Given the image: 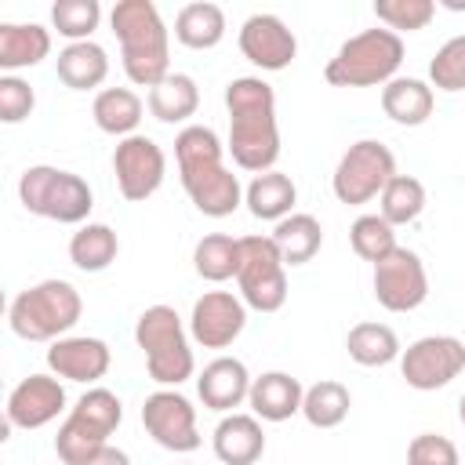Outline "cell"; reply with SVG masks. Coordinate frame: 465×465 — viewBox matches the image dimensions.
I'll use <instances>...</instances> for the list:
<instances>
[{
	"label": "cell",
	"instance_id": "cell-38",
	"mask_svg": "<svg viewBox=\"0 0 465 465\" xmlns=\"http://www.w3.org/2000/svg\"><path fill=\"white\" fill-rule=\"evenodd\" d=\"M429 80L436 91H465V33L461 36H450L429 62Z\"/></svg>",
	"mask_w": 465,
	"mask_h": 465
},
{
	"label": "cell",
	"instance_id": "cell-7",
	"mask_svg": "<svg viewBox=\"0 0 465 465\" xmlns=\"http://www.w3.org/2000/svg\"><path fill=\"white\" fill-rule=\"evenodd\" d=\"M120 421H124L120 396L94 385L76 400V407L62 421V429L54 436V454L65 465H87L102 447H109V436L116 432Z\"/></svg>",
	"mask_w": 465,
	"mask_h": 465
},
{
	"label": "cell",
	"instance_id": "cell-26",
	"mask_svg": "<svg viewBox=\"0 0 465 465\" xmlns=\"http://www.w3.org/2000/svg\"><path fill=\"white\" fill-rule=\"evenodd\" d=\"M225 36V11L211 0L185 4L174 18V40L189 51H211Z\"/></svg>",
	"mask_w": 465,
	"mask_h": 465
},
{
	"label": "cell",
	"instance_id": "cell-22",
	"mask_svg": "<svg viewBox=\"0 0 465 465\" xmlns=\"http://www.w3.org/2000/svg\"><path fill=\"white\" fill-rule=\"evenodd\" d=\"M54 73L69 91H91L102 87L109 76V54L102 44L94 40H80V44H65L54 58Z\"/></svg>",
	"mask_w": 465,
	"mask_h": 465
},
{
	"label": "cell",
	"instance_id": "cell-20",
	"mask_svg": "<svg viewBox=\"0 0 465 465\" xmlns=\"http://www.w3.org/2000/svg\"><path fill=\"white\" fill-rule=\"evenodd\" d=\"M302 400H305V389L294 374L287 371H265L251 381V414L258 421H287L294 414H302Z\"/></svg>",
	"mask_w": 465,
	"mask_h": 465
},
{
	"label": "cell",
	"instance_id": "cell-14",
	"mask_svg": "<svg viewBox=\"0 0 465 465\" xmlns=\"http://www.w3.org/2000/svg\"><path fill=\"white\" fill-rule=\"evenodd\" d=\"M374 298L389 312H411L429 298V276L411 247H396L374 265Z\"/></svg>",
	"mask_w": 465,
	"mask_h": 465
},
{
	"label": "cell",
	"instance_id": "cell-6",
	"mask_svg": "<svg viewBox=\"0 0 465 465\" xmlns=\"http://www.w3.org/2000/svg\"><path fill=\"white\" fill-rule=\"evenodd\" d=\"M134 341L145 352V371L156 385H182L185 378H193V345L182 316L171 305H149L134 323Z\"/></svg>",
	"mask_w": 465,
	"mask_h": 465
},
{
	"label": "cell",
	"instance_id": "cell-9",
	"mask_svg": "<svg viewBox=\"0 0 465 465\" xmlns=\"http://www.w3.org/2000/svg\"><path fill=\"white\" fill-rule=\"evenodd\" d=\"M392 178H396L392 149L378 138H360L341 153L334 178H331V189H334L338 203L360 207V203H371L374 196H381V189Z\"/></svg>",
	"mask_w": 465,
	"mask_h": 465
},
{
	"label": "cell",
	"instance_id": "cell-11",
	"mask_svg": "<svg viewBox=\"0 0 465 465\" xmlns=\"http://www.w3.org/2000/svg\"><path fill=\"white\" fill-rule=\"evenodd\" d=\"M465 371V341L454 334H425L400 352V374L418 392H436Z\"/></svg>",
	"mask_w": 465,
	"mask_h": 465
},
{
	"label": "cell",
	"instance_id": "cell-8",
	"mask_svg": "<svg viewBox=\"0 0 465 465\" xmlns=\"http://www.w3.org/2000/svg\"><path fill=\"white\" fill-rule=\"evenodd\" d=\"M18 200L29 214L36 218H51L58 225H84L91 207H94V193L91 185L62 167H25L18 178Z\"/></svg>",
	"mask_w": 465,
	"mask_h": 465
},
{
	"label": "cell",
	"instance_id": "cell-27",
	"mask_svg": "<svg viewBox=\"0 0 465 465\" xmlns=\"http://www.w3.org/2000/svg\"><path fill=\"white\" fill-rule=\"evenodd\" d=\"M142 109L145 105L131 87H105V91L94 94L91 116H94L98 131H105L113 138H131V134H138Z\"/></svg>",
	"mask_w": 465,
	"mask_h": 465
},
{
	"label": "cell",
	"instance_id": "cell-2",
	"mask_svg": "<svg viewBox=\"0 0 465 465\" xmlns=\"http://www.w3.org/2000/svg\"><path fill=\"white\" fill-rule=\"evenodd\" d=\"M222 142L211 127L189 124L174 138V160L182 174V189L193 200V207L207 218H229L243 203L240 178L222 163Z\"/></svg>",
	"mask_w": 465,
	"mask_h": 465
},
{
	"label": "cell",
	"instance_id": "cell-35",
	"mask_svg": "<svg viewBox=\"0 0 465 465\" xmlns=\"http://www.w3.org/2000/svg\"><path fill=\"white\" fill-rule=\"evenodd\" d=\"M349 243H352V251L363 258V262H371V265H378L381 258H389L400 243H396V229L381 218V214H360L356 222H352V229H349Z\"/></svg>",
	"mask_w": 465,
	"mask_h": 465
},
{
	"label": "cell",
	"instance_id": "cell-39",
	"mask_svg": "<svg viewBox=\"0 0 465 465\" xmlns=\"http://www.w3.org/2000/svg\"><path fill=\"white\" fill-rule=\"evenodd\" d=\"M36 105V94L33 87L22 80V76H11L4 73L0 76V120L4 124H22Z\"/></svg>",
	"mask_w": 465,
	"mask_h": 465
},
{
	"label": "cell",
	"instance_id": "cell-13",
	"mask_svg": "<svg viewBox=\"0 0 465 465\" xmlns=\"http://www.w3.org/2000/svg\"><path fill=\"white\" fill-rule=\"evenodd\" d=\"M142 425L145 432L174 454H189L200 447V432H196V407L174 392V389H156L153 396H145L142 403Z\"/></svg>",
	"mask_w": 465,
	"mask_h": 465
},
{
	"label": "cell",
	"instance_id": "cell-31",
	"mask_svg": "<svg viewBox=\"0 0 465 465\" xmlns=\"http://www.w3.org/2000/svg\"><path fill=\"white\" fill-rule=\"evenodd\" d=\"M345 349L360 367H385V363L400 360V352H403L396 331L389 323H374V320L356 323L345 338Z\"/></svg>",
	"mask_w": 465,
	"mask_h": 465
},
{
	"label": "cell",
	"instance_id": "cell-3",
	"mask_svg": "<svg viewBox=\"0 0 465 465\" xmlns=\"http://www.w3.org/2000/svg\"><path fill=\"white\" fill-rule=\"evenodd\" d=\"M109 25L120 40L124 73L131 84L153 91L163 76H171V33L153 0H120L109 11Z\"/></svg>",
	"mask_w": 465,
	"mask_h": 465
},
{
	"label": "cell",
	"instance_id": "cell-18",
	"mask_svg": "<svg viewBox=\"0 0 465 465\" xmlns=\"http://www.w3.org/2000/svg\"><path fill=\"white\" fill-rule=\"evenodd\" d=\"M109 363H113L109 345H105L102 338H87V334H65V338H58V341H51V349H47V367H51V374H58V378H65V381H84V385H91V381L105 378Z\"/></svg>",
	"mask_w": 465,
	"mask_h": 465
},
{
	"label": "cell",
	"instance_id": "cell-34",
	"mask_svg": "<svg viewBox=\"0 0 465 465\" xmlns=\"http://www.w3.org/2000/svg\"><path fill=\"white\" fill-rule=\"evenodd\" d=\"M381 218L396 229V225H411L421 211H425V185L414 174H396L385 189H381Z\"/></svg>",
	"mask_w": 465,
	"mask_h": 465
},
{
	"label": "cell",
	"instance_id": "cell-1",
	"mask_svg": "<svg viewBox=\"0 0 465 465\" xmlns=\"http://www.w3.org/2000/svg\"><path fill=\"white\" fill-rule=\"evenodd\" d=\"M229 109V153L240 171L265 174L280 160L276 94L262 76H236L225 84Z\"/></svg>",
	"mask_w": 465,
	"mask_h": 465
},
{
	"label": "cell",
	"instance_id": "cell-19",
	"mask_svg": "<svg viewBox=\"0 0 465 465\" xmlns=\"http://www.w3.org/2000/svg\"><path fill=\"white\" fill-rule=\"evenodd\" d=\"M251 374L243 367V360L236 356H218L211 360L200 378H196V392H200V403L207 411H218V414H232V407H240L247 396H251Z\"/></svg>",
	"mask_w": 465,
	"mask_h": 465
},
{
	"label": "cell",
	"instance_id": "cell-37",
	"mask_svg": "<svg viewBox=\"0 0 465 465\" xmlns=\"http://www.w3.org/2000/svg\"><path fill=\"white\" fill-rule=\"evenodd\" d=\"M374 18L400 36V33L425 29L436 18V4L432 0H374Z\"/></svg>",
	"mask_w": 465,
	"mask_h": 465
},
{
	"label": "cell",
	"instance_id": "cell-32",
	"mask_svg": "<svg viewBox=\"0 0 465 465\" xmlns=\"http://www.w3.org/2000/svg\"><path fill=\"white\" fill-rule=\"evenodd\" d=\"M349 407H352L349 389L341 381H334V378H323V381H316V385L305 389L302 418L312 429H338L349 418Z\"/></svg>",
	"mask_w": 465,
	"mask_h": 465
},
{
	"label": "cell",
	"instance_id": "cell-33",
	"mask_svg": "<svg viewBox=\"0 0 465 465\" xmlns=\"http://www.w3.org/2000/svg\"><path fill=\"white\" fill-rule=\"evenodd\" d=\"M193 269L211 283L232 280L240 272V240H232L229 232H207L193 247Z\"/></svg>",
	"mask_w": 465,
	"mask_h": 465
},
{
	"label": "cell",
	"instance_id": "cell-12",
	"mask_svg": "<svg viewBox=\"0 0 465 465\" xmlns=\"http://www.w3.org/2000/svg\"><path fill=\"white\" fill-rule=\"evenodd\" d=\"M113 174H116L120 196L127 203H142L163 185L167 156L149 134H131V138H120L113 149Z\"/></svg>",
	"mask_w": 465,
	"mask_h": 465
},
{
	"label": "cell",
	"instance_id": "cell-5",
	"mask_svg": "<svg viewBox=\"0 0 465 465\" xmlns=\"http://www.w3.org/2000/svg\"><path fill=\"white\" fill-rule=\"evenodd\" d=\"M403 65V40L392 29H363L349 36L323 69L331 87H385Z\"/></svg>",
	"mask_w": 465,
	"mask_h": 465
},
{
	"label": "cell",
	"instance_id": "cell-25",
	"mask_svg": "<svg viewBox=\"0 0 465 465\" xmlns=\"http://www.w3.org/2000/svg\"><path fill=\"white\" fill-rule=\"evenodd\" d=\"M432 87L418 76H396L381 87V109L392 124H403V127H418L432 116Z\"/></svg>",
	"mask_w": 465,
	"mask_h": 465
},
{
	"label": "cell",
	"instance_id": "cell-23",
	"mask_svg": "<svg viewBox=\"0 0 465 465\" xmlns=\"http://www.w3.org/2000/svg\"><path fill=\"white\" fill-rule=\"evenodd\" d=\"M51 54V33L36 22H4L0 25V69L15 76V69L40 65Z\"/></svg>",
	"mask_w": 465,
	"mask_h": 465
},
{
	"label": "cell",
	"instance_id": "cell-30",
	"mask_svg": "<svg viewBox=\"0 0 465 465\" xmlns=\"http://www.w3.org/2000/svg\"><path fill=\"white\" fill-rule=\"evenodd\" d=\"M120 254V240L109 225L102 222H84L73 236H69V262L84 272H102L116 262Z\"/></svg>",
	"mask_w": 465,
	"mask_h": 465
},
{
	"label": "cell",
	"instance_id": "cell-41",
	"mask_svg": "<svg viewBox=\"0 0 465 465\" xmlns=\"http://www.w3.org/2000/svg\"><path fill=\"white\" fill-rule=\"evenodd\" d=\"M87 465H131V458H127V450H120V447H102Z\"/></svg>",
	"mask_w": 465,
	"mask_h": 465
},
{
	"label": "cell",
	"instance_id": "cell-40",
	"mask_svg": "<svg viewBox=\"0 0 465 465\" xmlns=\"http://www.w3.org/2000/svg\"><path fill=\"white\" fill-rule=\"evenodd\" d=\"M407 465H461V458H458V447L447 436L421 432L407 447Z\"/></svg>",
	"mask_w": 465,
	"mask_h": 465
},
{
	"label": "cell",
	"instance_id": "cell-10",
	"mask_svg": "<svg viewBox=\"0 0 465 465\" xmlns=\"http://www.w3.org/2000/svg\"><path fill=\"white\" fill-rule=\"evenodd\" d=\"M240 298L254 312H276L287 302V265L272 236H240Z\"/></svg>",
	"mask_w": 465,
	"mask_h": 465
},
{
	"label": "cell",
	"instance_id": "cell-15",
	"mask_svg": "<svg viewBox=\"0 0 465 465\" xmlns=\"http://www.w3.org/2000/svg\"><path fill=\"white\" fill-rule=\"evenodd\" d=\"M247 327V305L232 291H203L189 312V338L203 349H229Z\"/></svg>",
	"mask_w": 465,
	"mask_h": 465
},
{
	"label": "cell",
	"instance_id": "cell-29",
	"mask_svg": "<svg viewBox=\"0 0 465 465\" xmlns=\"http://www.w3.org/2000/svg\"><path fill=\"white\" fill-rule=\"evenodd\" d=\"M149 113L160 120V124H182L189 120L196 109H200V91H196V80L185 76V73H171L163 76L153 91H149Z\"/></svg>",
	"mask_w": 465,
	"mask_h": 465
},
{
	"label": "cell",
	"instance_id": "cell-24",
	"mask_svg": "<svg viewBox=\"0 0 465 465\" xmlns=\"http://www.w3.org/2000/svg\"><path fill=\"white\" fill-rule=\"evenodd\" d=\"M243 203L262 222H283L287 214H294L298 185L283 171H265V174L251 178V185L243 189Z\"/></svg>",
	"mask_w": 465,
	"mask_h": 465
},
{
	"label": "cell",
	"instance_id": "cell-42",
	"mask_svg": "<svg viewBox=\"0 0 465 465\" xmlns=\"http://www.w3.org/2000/svg\"><path fill=\"white\" fill-rule=\"evenodd\" d=\"M458 418H461V425H465V396L458 400Z\"/></svg>",
	"mask_w": 465,
	"mask_h": 465
},
{
	"label": "cell",
	"instance_id": "cell-17",
	"mask_svg": "<svg viewBox=\"0 0 465 465\" xmlns=\"http://www.w3.org/2000/svg\"><path fill=\"white\" fill-rule=\"evenodd\" d=\"M65 411V389L51 374L22 378L7 396V425L11 429H44Z\"/></svg>",
	"mask_w": 465,
	"mask_h": 465
},
{
	"label": "cell",
	"instance_id": "cell-21",
	"mask_svg": "<svg viewBox=\"0 0 465 465\" xmlns=\"http://www.w3.org/2000/svg\"><path fill=\"white\" fill-rule=\"evenodd\" d=\"M211 447H214V458L222 465H254L262 454H265V432H262V421L254 414H225L218 425H214V436H211Z\"/></svg>",
	"mask_w": 465,
	"mask_h": 465
},
{
	"label": "cell",
	"instance_id": "cell-36",
	"mask_svg": "<svg viewBox=\"0 0 465 465\" xmlns=\"http://www.w3.org/2000/svg\"><path fill=\"white\" fill-rule=\"evenodd\" d=\"M98 22H102V4L98 0H58V4H51V25L69 44L91 40Z\"/></svg>",
	"mask_w": 465,
	"mask_h": 465
},
{
	"label": "cell",
	"instance_id": "cell-4",
	"mask_svg": "<svg viewBox=\"0 0 465 465\" xmlns=\"http://www.w3.org/2000/svg\"><path fill=\"white\" fill-rule=\"evenodd\" d=\"M80 312L84 302L69 280H40L15 294L7 323L22 341H58L76 327Z\"/></svg>",
	"mask_w": 465,
	"mask_h": 465
},
{
	"label": "cell",
	"instance_id": "cell-28",
	"mask_svg": "<svg viewBox=\"0 0 465 465\" xmlns=\"http://www.w3.org/2000/svg\"><path fill=\"white\" fill-rule=\"evenodd\" d=\"M272 243L280 247V258L283 265H305L320 254L323 247V229L312 214H287L283 222H276L272 229Z\"/></svg>",
	"mask_w": 465,
	"mask_h": 465
},
{
	"label": "cell",
	"instance_id": "cell-16",
	"mask_svg": "<svg viewBox=\"0 0 465 465\" xmlns=\"http://www.w3.org/2000/svg\"><path fill=\"white\" fill-rule=\"evenodd\" d=\"M240 51H243V58H247L251 65H258V69H265V73H280V69H287V65L294 62L298 40H294V33L283 25V18L258 11V15H251V18L240 25Z\"/></svg>",
	"mask_w": 465,
	"mask_h": 465
}]
</instances>
